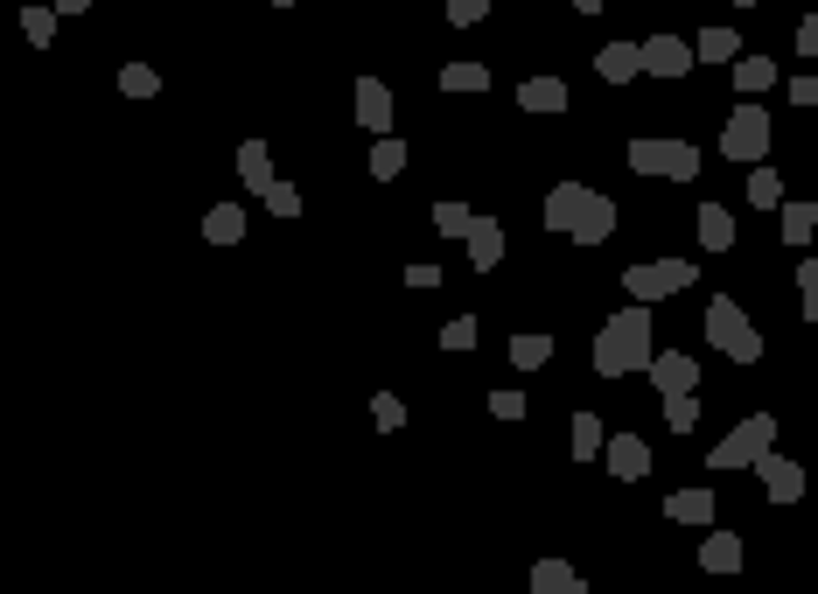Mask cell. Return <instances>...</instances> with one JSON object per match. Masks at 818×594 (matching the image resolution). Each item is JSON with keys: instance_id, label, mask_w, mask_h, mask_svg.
I'll use <instances>...</instances> for the list:
<instances>
[{"instance_id": "obj_1", "label": "cell", "mask_w": 818, "mask_h": 594, "mask_svg": "<svg viewBox=\"0 0 818 594\" xmlns=\"http://www.w3.org/2000/svg\"><path fill=\"white\" fill-rule=\"evenodd\" d=\"M651 301H630L602 322L595 336V378H630V371H651Z\"/></svg>"}, {"instance_id": "obj_2", "label": "cell", "mask_w": 818, "mask_h": 594, "mask_svg": "<svg viewBox=\"0 0 818 594\" xmlns=\"http://www.w3.org/2000/svg\"><path fill=\"white\" fill-rule=\"evenodd\" d=\"M699 322H707V343H714V350L728 357V363H763V329H755V322L741 315V301L714 294V301H707V315H699Z\"/></svg>"}, {"instance_id": "obj_3", "label": "cell", "mask_w": 818, "mask_h": 594, "mask_svg": "<svg viewBox=\"0 0 818 594\" xmlns=\"http://www.w3.org/2000/svg\"><path fill=\"white\" fill-rule=\"evenodd\" d=\"M770 448H776V419H770V413H749V419H741V427H728V434H720V448L707 455V469H714V475L755 469V462H763Z\"/></svg>"}, {"instance_id": "obj_4", "label": "cell", "mask_w": 818, "mask_h": 594, "mask_svg": "<svg viewBox=\"0 0 818 594\" xmlns=\"http://www.w3.org/2000/svg\"><path fill=\"white\" fill-rule=\"evenodd\" d=\"M770 141H776V126H770V112L755 105V99H741L735 112H728V126H720V155L728 161H763L770 155Z\"/></svg>"}, {"instance_id": "obj_5", "label": "cell", "mask_w": 818, "mask_h": 594, "mask_svg": "<svg viewBox=\"0 0 818 594\" xmlns=\"http://www.w3.org/2000/svg\"><path fill=\"white\" fill-rule=\"evenodd\" d=\"M693 280H699L693 259H643V266H623V287H630V301H672V294H686Z\"/></svg>"}, {"instance_id": "obj_6", "label": "cell", "mask_w": 818, "mask_h": 594, "mask_svg": "<svg viewBox=\"0 0 818 594\" xmlns=\"http://www.w3.org/2000/svg\"><path fill=\"white\" fill-rule=\"evenodd\" d=\"M693 64H699V49H693V43H679V35H643V70H651V78L679 85Z\"/></svg>"}, {"instance_id": "obj_7", "label": "cell", "mask_w": 818, "mask_h": 594, "mask_svg": "<svg viewBox=\"0 0 818 594\" xmlns=\"http://www.w3.org/2000/svg\"><path fill=\"white\" fill-rule=\"evenodd\" d=\"M608 475H616V483H643V475H651V440L643 434H608Z\"/></svg>"}, {"instance_id": "obj_8", "label": "cell", "mask_w": 818, "mask_h": 594, "mask_svg": "<svg viewBox=\"0 0 818 594\" xmlns=\"http://www.w3.org/2000/svg\"><path fill=\"white\" fill-rule=\"evenodd\" d=\"M755 475H763L770 504H797V496H805V462H791V455H776V448L755 462Z\"/></svg>"}, {"instance_id": "obj_9", "label": "cell", "mask_w": 818, "mask_h": 594, "mask_svg": "<svg viewBox=\"0 0 818 594\" xmlns=\"http://www.w3.org/2000/svg\"><path fill=\"white\" fill-rule=\"evenodd\" d=\"M587 203H595L587 182H553V189H546V232H574Z\"/></svg>"}, {"instance_id": "obj_10", "label": "cell", "mask_w": 818, "mask_h": 594, "mask_svg": "<svg viewBox=\"0 0 818 594\" xmlns=\"http://www.w3.org/2000/svg\"><path fill=\"white\" fill-rule=\"evenodd\" d=\"M651 385H658V399L699 392V363H693L686 350H658V357H651Z\"/></svg>"}, {"instance_id": "obj_11", "label": "cell", "mask_w": 818, "mask_h": 594, "mask_svg": "<svg viewBox=\"0 0 818 594\" xmlns=\"http://www.w3.org/2000/svg\"><path fill=\"white\" fill-rule=\"evenodd\" d=\"M595 78L602 85H637L643 78V43H602L595 49Z\"/></svg>"}, {"instance_id": "obj_12", "label": "cell", "mask_w": 818, "mask_h": 594, "mask_svg": "<svg viewBox=\"0 0 818 594\" xmlns=\"http://www.w3.org/2000/svg\"><path fill=\"white\" fill-rule=\"evenodd\" d=\"M462 245H469V266H475V273H497V259H504V245H511V238H504V224H497V217H475Z\"/></svg>"}, {"instance_id": "obj_13", "label": "cell", "mask_w": 818, "mask_h": 594, "mask_svg": "<svg viewBox=\"0 0 818 594\" xmlns=\"http://www.w3.org/2000/svg\"><path fill=\"white\" fill-rule=\"evenodd\" d=\"M357 126H365V133H392V91H385V78H357Z\"/></svg>"}, {"instance_id": "obj_14", "label": "cell", "mask_w": 818, "mask_h": 594, "mask_svg": "<svg viewBox=\"0 0 818 594\" xmlns=\"http://www.w3.org/2000/svg\"><path fill=\"white\" fill-rule=\"evenodd\" d=\"M693 232H699V253H735V210H720V203H699Z\"/></svg>"}, {"instance_id": "obj_15", "label": "cell", "mask_w": 818, "mask_h": 594, "mask_svg": "<svg viewBox=\"0 0 818 594\" xmlns=\"http://www.w3.org/2000/svg\"><path fill=\"white\" fill-rule=\"evenodd\" d=\"M238 182L253 189V197H266V189L280 182V176H273V147H266V141H245V147H238Z\"/></svg>"}, {"instance_id": "obj_16", "label": "cell", "mask_w": 818, "mask_h": 594, "mask_svg": "<svg viewBox=\"0 0 818 594\" xmlns=\"http://www.w3.org/2000/svg\"><path fill=\"white\" fill-rule=\"evenodd\" d=\"M608 232H616V203H608L602 189H595V203L581 210V224H574L567 238H574V245H608Z\"/></svg>"}, {"instance_id": "obj_17", "label": "cell", "mask_w": 818, "mask_h": 594, "mask_svg": "<svg viewBox=\"0 0 818 594\" xmlns=\"http://www.w3.org/2000/svg\"><path fill=\"white\" fill-rule=\"evenodd\" d=\"M741 560H749V552H741L735 531H707V539H699V567L707 573H741Z\"/></svg>"}, {"instance_id": "obj_18", "label": "cell", "mask_w": 818, "mask_h": 594, "mask_svg": "<svg viewBox=\"0 0 818 594\" xmlns=\"http://www.w3.org/2000/svg\"><path fill=\"white\" fill-rule=\"evenodd\" d=\"M664 517L672 525H714V490H672L664 496Z\"/></svg>"}, {"instance_id": "obj_19", "label": "cell", "mask_w": 818, "mask_h": 594, "mask_svg": "<svg viewBox=\"0 0 818 594\" xmlns=\"http://www.w3.org/2000/svg\"><path fill=\"white\" fill-rule=\"evenodd\" d=\"M518 105L525 112H553V120H560V112H567V85L560 78H525L518 85Z\"/></svg>"}, {"instance_id": "obj_20", "label": "cell", "mask_w": 818, "mask_h": 594, "mask_svg": "<svg viewBox=\"0 0 818 594\" xmlns=\"http://www.w3.org/2000/svg\"><path fill=\"white\" fill-rule=\"evenodd\" d=\"M749 203H755V210H770V217L791 203V197H784V176H776L770 161H755V168H749Z\"/></svg>"}, {"instance_id": "obj_21", "label": "cell", "mask_w": 818, "mask_h": 594, "mask_svg": "<svg viewBox=\"0 0 818 594\" xmlns=\"http://www.w3.org/2000/svg\"><path fill=\"white\" fill-rule=\"evenodd\" d=\"M371 176L378 182L406 176V141H399V133H371Z\"/></svg>"}, {"instance_id": "obj_22", "label": "cell", "mask_w": 818, "mask_h": 594, "mask_svg": "<svg viewBox=\"0 0 818 594\" xmlns=\"http://www.w3.org/2000/svg\"><path fill=\"white\" fill-rule=\"evenodd\" d=\"M531 594H587V587H581V573L567 560H539L531 567Z\"/></svg>"}, {"instance_id": "obj_23", "label": "cell", "mask_w": 818, "mask_h": 594, "mask_svg": "<svg viewBox=\"0 0 818 594\" xmlns=\"http://www.w3.org/2000/svg\"><path fill=\"white\" fill-rule=\"evenodd\" d=\"M728 70H735V91H749V99L776 85V56H735Z\"/></svg>"}, {"instance_id": "obj_24", "label": "cell", "mask_w": 818, "mask_h": 594, "mask_svg": "<svg viewBox=\"0 0 818 594\" xmlns=\"http://www.w3.org/2000/svg\"><path fill=\"white\" fill-rule=\"evenodd\" d=\"M693 49H699V64H735V56H741V35H735V29H699Z\"/></svg>"}, {"instance_id": "obj_25", "label": "cell", "mask_w": 818, "mask_h": 594, "mask_svg": "<svg viewBox=\"0 0 818 594\" xmlns=\"http://www.w3.org/2000/svg\"><path fill=\"white\" fill-rule=\"evenodd\" d=\"M567 427H574V462H595V455L608 448V434H602V413H574Z\"/></svg>"}, {"instance_id": "obj_26", "label": "cell", "mask_w": 818, "mask_h": 594, "mask_svg": "<svg viewBox=\"0 0 818 594\" xmlns=\"http://www.w3.org/2000/svg\"><path fill=\"white\" fill-rule=\"evenodd\" d=\"M203 238H211V245H238L245 238V210L238 203H217L211 217H203Z\"/></svg>"}, {"instance_id": "obj_27", "label": "cell", "mask_w": 818, "mask_h": 594, "mask_svg": "<svg viewBox=\"0 0 818 594\" xmlns=\"http://www.w3.org/2000/svg\"><path fill=\"white\" fill-rule=\"evenodd\" d=\"M811 232H818V203H784V245L791 253H805Z\"/></svg>"}, {"instance_id": "obj_28", "label": "cell", "mask_w": 818, "mask_h": 594, "mask_svg": "<svg viewBox=\"0 0 818 594\" xmlns=\"http://www.w3.org/2000/svg\"><path fill=\"white\" fill-rule=\"evenodd\" d=\"M511 363H518V371H539V363H553V336H539V329L511 336Z\"/></svg>"}, {"instance_id": "obj_29", "label": "cell", "mask_w": 818, "mask_h": 594, "mask_svg": "<svg viewBox=\"0 0 818 594\" xmlns=\"http://www.w3.org/2000/svg\"><path fill=\"white\" fill-rule=\"evenodd\" d=\"M56 22H64V8H56V0H49V8H22V35H29L35 49L56 43Z\"/></svg>"}, {"instance_id": "obj_30", "label": "cell", "mask_w": 818, "mask_h": 594, "mask_svg": "<svg viewBox=\"0 0 818 594\" xmlns=\"http://www.w3.org/2000/svg\"><path fill=\"white\" fill-rule=\"evenodd\" d=\"M441 91H455V99L490 91V70H483V64H441Z\"/></svg>"}, {"instance_id": "obj_31", "label": "cell", "mask_w": 818, "mask_h": 594, "mask_svg": "<svg viewBox=\"0 0 818 594\" xmlns=\"http://www.w3.org/2000/svg\"><path fill=\"white\" fill-rule=\"evenodd\" d=\"M664 176H672V182H693V176H699V147H693V141H664Z\"/></svg>"}, {"instance_id": "obj_32", "label": "cell", "mask_w": 818, "mask_h": 594, "mask_svg": "<svg viewBox=\"0 0 818 594\" xmlns=\"http://www.w3.org/2000/svg\"><path fill=\"white\" fill-rule=\"evenodd\" d=\"M469 224H475L469 203H434V232L441 238H469Z\"/></svg>"}, {"instance_id": "obj_33", "label": "cell", "mask_w": 818, "mask_h": 594, "mask_svg": "<svg viewBox=\"0 0 818 594\" xmlns=\"http://www.w3.org/2000/svg\"><path fill=\"white\" fill-rule=\"evenodd\" d=\"M664 427H672V434H693V427H699V399H693V392H672V399H664Z\"/></svg>"}, {"instance_id": "obj_34", "label": "cell", "mask_w": 818, "mask_h": 594, "mask_svg": "<svg viewBox=\"0 0 818 594\" xmlns=\"http://www.w3.org/2000/svg\"><path fill=\"white\" fill-rule=\"evenodd\" d=\"M797 315L818 322V259H797Z\"/></svg>"}, {"instance_id": "obj_35", "label": "cell", "mask_w": 818, "mask_h": 594, "mask_svg": "<svg viewBox=\"0 0 818 594\" xmlns=\"http://www.w3.org/2000/svg\"><path fill=\"white\" fill-rule=\"evenodd\" d=\"M120 91H126V99H155V91H161V70L126 64V70H120Z\"/></svg>"}, {"instance_id": "obj_36", "label": "cell", "mask_w": 818, "mask_h": 594, "mask_svg": "<svg viewBox=\"0 0 818 594\" xmlns=\"http://www.w3.org/2000/svg\"><path fill=\"white\" fill-rule=\"evenodd\" d=\"M630 176H664V141H630Z\"/></svg>"}, {"instance_id": "obj_37", "label": "cell", "mask_w": 818, "mask_h": 594, "mask_svg": "<svg viewBox=\"0 0 818 594\" xmlns=\"http://www.w3.org/2000/svg\"><path fill=\"white\" fill-rule=\"evenodd\" d=\"M371 419H378L385 434H399V427H406V399H399V392H378V399H371Z\"/></svg>"}, {"instance_id": "obj_38", "label": "cell", "mask_w": 818, "mask_h": 594, "mask_svg": "<svg viewBox=\"0 0 818 594\" xmlns=\"http://www.w3.org/2000/svg\"><path fill=\"white\" fill-rule=\"evenodd\" d=\"M475 315H455V322H441V350H475Z\"/></svg>"}, {"instance_id": "obj_39", "label": "cell", "mask_w": 818, "mask_h": 594, "mask_svg": "<svg viewBox=\"0 0 818 594\" xmlns=\"http://www.w3.org/2000/svg\"><path fill=\"white\" fill-rule=\"evenodd\" d=\"M259 203L273 210V217H301V189H294V182H273V189H266Z\"/></svg>"}, {"instance_id": "obj_40", "label": "cell", "mask_w": 818, "mask_h": 594, "mask_svg": "<svg viewBox=\"0 0 818 594\" xmlns=\"http://www.w3.org/2000/svg\"><path fill=\"white\" fill-rule=\"evenodd\" d=\"M483 14H490V0H448V22L455 29H475Z\"/></svg>"}, {"instance_id": "obj_41", "label": "cell", "mask_w": 818, "mask_h": 594, "mask_svg": "<svg viewBox=\"0 0 818 594\" xmlns=\"http://www.w3.org/2000/svg\"><path fill=\"white\" fill-rule=\"evenodd\" d=\"M490 413H497V419H525V392H490Z\"/></svg>"}, {"instance_id": "obj_42", "label": "cell", "mask_w": 818, "mask_h": 594, "mask_svg": "<svg viewBox=\"0 0 818 594\" xmlns=\"http://www.w3.org/2000/svg\"><path fill=\"white\" fill-rule=\"evenodd\" d=\"M406 287H421V294H427V287H441V266H427V259L406 266Z\"/></svg>"}, {"instance_id": "obj_43", "label": "cell", "mask_w": 818, "mask_h": 594, "mask_svg": "<svg viewBox=\"0 0 818 594\" xmlns=\"http://www.w3.org/2000/svg\"><path fill=\"white\" fill-rule=\"evenodd\" d=\"M797 56H818V14H805V22H797Z\"/></svg>"}, {"instance_id": "obj_44", "label": "cell", "mask_w": 818, "mask_h": 594, "mask_svg": "<svg viewBox=\"0 0 818 594\" xmlns=\"http://www.w3.org/2000/svg\"><path fill=\"white\" fill-rule=\"evenodd\" d=\"M791 105L811 112V105H818V78H791Z\"/></svg>"}, {"instance_id": "obj_45", "label": "cell", "mask_w": 818, "mask_h": 594, "mask_svg": "<svg viewBox=\"0 0 818 594\" xmlns=\"http://www.w3.org/2000/svg\"><path fill=\"white\" fill-rule=\"evenodd\" d=\"M56 8H64V14H91V8H99V0H56Z\"/></svg>"}, {"instance_id": "obj_46", "label": "cell", "mask_w": 818, "mask_h": 594, "mask_svg": "<svg viewBox=\"0 0 818 594\" xmlns=\"http://www.w3.org/2000/svg\"><path fill=\"white\" fill-rule=\"evenodd\" d=\"M574 8H581V14H602V8H608V0H574Z\"/></svg>"}, {"instance_id": "obj_47", "label": "cell", "mask_w": 818, "mask_h": 594, "mask_svg": "<svg viewBox=\"0 0 818 594\" xmlns=\"http://www.w3.org/2000/svg\"><path fill=\"white\" fill-rule=\"evenodd\" d=\"M735 8H755V0H735Z\"/></svg>"}, {"instance_id": "obj_48", "label": "cell", "mask_w": 818, "mask_h": 594, "mask_svg": "<svg viewBox=\"0 0 818 594\" xmlns=\"http://www.w3.org/2000/svg\"><path fill=\"white\" fill-rule=\"evenodd\" d=\"M273 8H294V0H273Z\"/></svg>"}]
</instances>
